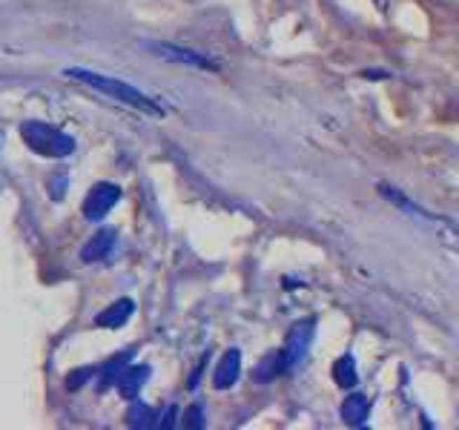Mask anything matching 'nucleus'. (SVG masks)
Here are the masks:
<instances>
[{
    "mask_svg": "<svg viewBox=\"0 0 459 430\" xmlns=\"http://www.w3.org/2000/svg\"><path fill=\"white\" fill-rule=\"evenodd\" d=\"M367 413H371V405H367V398L362 393H350L345 402H342V419L345 424L350 427H359L367 422Z\"/></svg>",
    "mask_w": 459,
    "mask_h": 430,
    "instance_id": "obj_11",
    "label": "nucleus"
},
{
    "mask_svg": "<svg viewBox=\"0 0 459 430\" xmlns=\"http://www.w3.org/2000/svg\"><path fill=\"white\" fill-rule=\"evenodd\" d=\"M152 376V367L149 364H127V370L121 373L118 379V396L127 398V402H132V398H138V393L144 390V384L149 382Z\"/></svg>",
    "mask_w": 459,
    "mask_h": 430,
    "instance_id": "obj_8",
    "label": "nucleus"
},
{
    "mask_svg": "<svg viewBox=\"0 0 459 430\" xmlns=\"http://www.w3.org/2000/svg\"><path fill=\"white\" fill-rule=\"evenodd\" d=\"M20 138L29 149L43 158H69L75 152V138L67 135L64 130L46 124V120H23Z\"/></svg>",
    "mask_w": 459,
    "mask_h": 430,
    "instance_id": "obj_2",
    "label": "nucleus"
},
{
    "mask_svg": "<svg viewBox=\"0 0 459 430\" xmlns=\"http://www.w3.org/2000/svg\"><path fill=\"white\" fill-rule=\"evenodd\" d=\"M241 376V350L238 347H230L219 364H216V373H212V384H216L219 390H230Z\"/></svg>",
    "mask_w": 459,
    "mask_h": 430,
    "instance_id": "obj_9",
    "label": "nucleus"
},
{
    "mask_svg": "<svg viewBox=\"0 0 459 430\" xmlns=\"http://www.w3.org/2000/svg\"><path fill=\"white\" fill-rule=\"evenodd\" d=\"M135 313V301L132 298H115L112 304H107L104 310L95 316V327H104V330H118L124 327Z\"/></svg>",
    "mask_w": 459,
    "mask_h": 430,
    "instance_id": "obj_7",
    "label": "nucleus"
},
{
    "mask_svg": "<svg viewBox=\"0 0 459 430\" xmlns=\"http://www.w3.org/2000/svg\"><path fill=\"white\" fill-rule=\"evenodd\" d=\"M89 379H92V367H81V370H72V376L67 379V387L69 390H81Z\"/></svg>",
    "mask_w": 459,
    "mask_h": 430,
    "instance_id": "obj_17",
    "label": "nucleus"
},
{
    "mask_svg": "<svg viewBox=\"0 0 459 430\" xmlns=\"http://www.w3.org/2000/svg\"><path fill=\"white\" fill-rule=\"evenodd\" d=\"M333 379H336V384L345 387V390L356 387L359 370H356V359H353L350 353H345L342 359H336V364H333Z\"/></svg>",
    "mask_w": 459,
    "mask_h": 430,
    "instance_id": "obj_13",
    "label": "nucleus"
},
{
    "mask_svg": "<svg viewBox=\"0 0 459 430\" xmlns=\"http://www.w3.org/2000/svg\"><path fill=\"white\" fill-rule=\"evenodd\" d=\"M313 330H316V321L313 319H304V321H296L290 327V335H287V345H285V364L287 370L299 367L304 361V356L310 353V345H313Z\"/></svg>",
    "mask_w": 459,
    "mask_h": 430,
    "instance_id": "obj_5",
    "label": "nucleus"
},
{
    "mask_svg": "<svg viewBox=\"0 0 459 430\" xmlns=\"http://www.w3.org/2000/svg\"><path fill=\"white\" fill-rule=\"evenodd\" d=\"M184 427H193V430L204 427V408L201 405H193L187 413H184Z\"/></svg>",
    "mask_w": 459,
    "mask_h": 430,
    "instance_id": "obj_16",
    "label": "nucleus"
},
{
    "mask_svg": "<svg viewBox=\"0 0 459 430\" xmlns=\"http://www.w3.org/2000/svg\"><path fill=\"white\" fill-rule=\"evenodd\" d=\"M132 347L130 350H124V353H118V356H112L109 361H104L101 364V376H98V390H109L112 387V382L118 384V379H121V373L127 370V364H130V359H132Z\"/></svg>",
    "mask_w": 459,
    "mask_h": 430,
    "instance_id": "obj_10",
    "label": "nucleus"
},
{
    "mask_svg": "<svg viewBox=\"0 0 459 430\" xmlns=\"http://www.w3.org/2000/svg\"><path fill=\"white\" fill-rule=\"evenodd\" d=\"M367 81H388L390 78V72L388 69H367V72H362Z\"/></svg>",
    "mask_w": 459,
    "mask_h": 430,
    "instance_id": "obj_18",
    "label": "nucleus"
},
{
    "mask_svg": "<svg viewBox=\"0 0 459 430\" xmlns=\"http://www.w3.org/2000/svg\"><path fill=\"white\" fill-rule=\"evenodd\" d=\"M118 201H121V187H118V183H112V181H98L95 187L86 193L81 212H83L86 221H101Z\"/></svg>",
    "mask_w": 459,
    "mask_h": 430,
    "instance_id": "obj_4",
    "label": "nucleus"
},
{
    "mask_svg": "<svg viewBox=\"0 0 459 430\" xmlns=\"http://www.w3.org/2000/svg\"><path fill=\"white\" fill-rule=\"evenodd\" d=\"M64 75L72 78V81H78V83H83V86H89V89H98V92H104L107 98L121 101V104H127V106L138 109V112L156 115V118L164 115V106H158L156 101H152V98L146 95V92L135 89L132 83L121 81V78H109V75L92 72V69H83V67H69V69H64Z\"/></svg>",
    "mask_w": 459,
    "mask_h": 430,
    "instance_id": "obj_1",
    "label": "nucleus"
},
{
    "mask_svg": "<svg viewBox=\"0 0 459 430\" xmlns=\"http://www.w3.org/2000/svg\"><path fill=\"white\" fill-rule=\"evenodd\" d=\"M127 424L130 427H135V430H146V427H156L158 422H156V410H152L149 405H144V402H135L132 398V405H130V410H127Z\"/></svg>",
    "mask_w": 459,
    "mask_h": 430,
    "instance_id": "obj_14",
    "label": "nucleus"
},
{
    "mask_svg": "<svg viewBox=\"0 0 459 430\" xmlns=\"http://www.w3.org/2000/svg\"><path fill=\"white\" fill-rule=\"evenodd\" d=\"M141 46L156 55L161 60H170V64H181V67H193V69H204V72H219V64L210 60L207 55L187 49V46H178V43H167V41H141Z\"/></svg>",
    "mask_w": 459,
    "mask_h": 430,
    "instance_id": "obj_3",
    "label": "nucleus"
},
{
    "mask_svg": "<svg viewBox=\"0 0 459 430\" xmlns=\"http://www.w3.org/2000/svg\"><path fill=\"white\" fill-rule=\"evenodd\" d=\"M282 373H287L285 353H270V356H264V359L256 364L253 379H256L259 384H264V382H273L275 376H282Z\"/></svg>",
    "mask_w": 459,
    "mask_h": 430,
    "instance_id": "obj_12",
    "label": "nucleus"
},
{
    "mask_svg": "<svg viewBox=\"0 0 459 430\" xmlns=\"http://www.w3.org/2000/svg\"><path fill=\"white\" fill-rule=\"evenodd\" d=\"M67 190H69V172L60 167V169H55L52 175H49V181H46V193H49V198L52 201H64L67 198Z\"/></svg>",
    "mask_w": 459,
    "mask_h": 430,
    "instance_id": "obj_15",
    "label": "nucleus"
},
{
    "mask_svg": "<svg viewBox=\"0 0 459 430\" xmlns=\"http://www.w3.org/2000/svg\"><path fill=\"white\" fill-rule=\"evenodd\" d=\"M175 416H178V410H175V408H167V413H164V419L158 422V427H172V424H175Z\"/></svg>",
    "mask_w": 459,
    "mask_h": 430,
    "instance_id": "obj_19",
    "label": "nucleus"
},
{
    "mask_svg": "<svg viewBox=\"0 0 459 430\" xmlns=\"http://www.w3.org/2000/svg\"><path fill=\"white\" fill-rule=\"evenodd\" d=\"M115 244H118V233H115V230H98L95 235H92V238L83 244L81 261H83V264H98V261L109 258L112 250H115Z\"/></svg>",
    "mask_w": 459,
    "mask_h": 430,
    "instance_id": "obj_6",
    "label": "nucleus"
}]
</instances>
